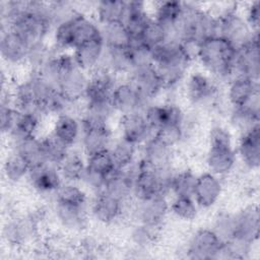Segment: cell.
Returning <instances> with one entry per match:
<instances>
[{
    "instance_id": "17",
    "label": "cell",
    "mask_w": 260,
    "mask_h": 260,
    "mask_svg": "<svg viewBox=\"0 0 260 260\" xmlns=\"http://www.w3.org/2000/svg\"><path fill=\"white\" fill-rule=\"evenodd\" d=\"M112 104L118 116L131 113H143L150 104L147 103L135 86L127 79L122 78L112 92Z\"/></svg>"
},
{
    "instance_id": "38",
    "label": "cell",
    "mask_w": 260,
    "mask_h": 260,
    "mask_svg": "<svg viewBox=\"0 0 260 260\" xmlns=\"http://www.w3.org/2000/svg\"><path fill=\"white\" fill-rule=\"evenodd\" d=\"M152 18L170 28L174 37V25L180 18L184 5L181 1H157L152 3V7L149 8Z\"/></svg>"
},
{
    "instance_id": "25",
    "label": "cell",
    "mask_w": 260,
    "mask_h": 260,
    "mask_svg": "<svg viewBox=\"0 0 260 260\" xmlns=\"http://www.w3.org/2000/svg\"><path fill=\"white\" fill-rule=\"evenodd\" d=\"M82 133V123L76 114H65L53 118L50 134L69 148L79 144Z\"/></svg>"
},
{
    "instance_id": "46",
    "label": "cell",
    "mask_w": 260,
    "mask_h": 260,
    "mask_svg": "<svg viewBox=\"0 0 260 260\" xmlns=\"http://www.w3.org/2000/svg\"><path fill=\"white\" fill-rule=\"evenodd\" d=\"M56 50L51 46L50 42H42L29 46L25 65L28 71H40L42 67L53 57Z\"/></svg>"
},
{
    "instance_id": "33",
    "label": "cell",
    "mask_w": 260,
    "mask_h": 260,
    "mask_svg": "<svg viewBox=\"0 0 260 260\" xmlns=\"http://www.w3.org/2000/svg\"><path fill=\"white\" fill-rule=\"evenodd\" d=\"M45 121L44 118L34 113L18 111L15 125L7 136L9 143L28 137L40 136Z\"/></svg>"
},
{
    "instance_id": "12",
    "label": "cell",
    "mask_w": 260,
    "mask_h": 260,
    "mask_svg": "<svg viewBox=\"0 0 260 260\" xmlns=\"http://www.w3.org/2000/svg\"><path fill=\"white\" fill-rule=\"evenodd\" d=\"M26 183L31 191L51 202L54 195L63 183L58 167L51 164H43L30 168Z\"/></svg>"
},
{
    "instance_id": "13",
    "label": "cell",
    "mask_w": 260,
    "mask_h": 260,
    "mask_svg": "<svg viewBox=\"0 0 260 260\" xmlns=\"http://www.w3.org/2000/svg\"><path fill=\"white\" fill-rule=\"evenodd\" d=\"M139 160L153 170H171L175 168L176 148L153 135L139 146Z\"/></svg>"
},
{
    "instance_id": "1",
    "label": "cell",
    "mask_w": 260,
    "mask_h": 260,
    "mask_svg": "<svg viewBox=\"0 0 260 260\" xmlns=\"http://www.w3.org/2000/svg\"><path fill=\"white\" fill-rule=\"evenodd\" d=\"M151 52L153 65L164 84V94L171 96L182 88L195 60L194 51L177 40H170Z\"/></svg>"
},
{
    "instance_id": "43",
    "label": "cell",
    "mask_w": 260,
    "mask_h": 260,
    "mask_svg": "<svg viewBox=\"0 0 260 260\" xmlns=\"http://www.w3.org/2000/svg\"><path fill=\"white\" fill-rule=\"evenodd\" d=\"M199 210V206L190 196H173L170 201V214L184 222L195 220Z\"/></svg>"
},
{
    "instance_id": "40",
    "label": "cell",
    "mask_w": 260,
    "mask_h": 260,
    "mask_svg": "<svg viewBox=\"0 0 260 260\" xmlns=\"http://www.w3.org/2000/svg\"><path fill=\"white\" fill-rule=\"evenodd\" d=\"M109 150L117 168L128 167L139 158V146L120 135H116Z\"/></svg>"
},
{
    "instance_id": "2",
    "label": "cell",
    "mask_w": 260,
    "mask_h": 260,
    "mask_svg": "<svg viewBox=\"0 0 260 260\" xmlns=\"http://www.w3.org/2000/svg\"><path fill=\"white\" fill-rule=\"evenodd\" d=\"M182 88L192 109L226 117L231 107L224 99L222 84L202 69L190 70Z\"/></svg>"
},
{
    "instance_id": "5",
    "label": "cell",
    "mask_w": 260,
    "mask_h": 260,
    "mask_svg": "<svg viewBox=\"0 0 260 260\" xmlns=\"http://www.w3.org/2000/svg\"><path fill=\"white\" fill-rule=\"evenodd\" d=\"M43 224L31 210L7 215L2 226V239L8 247L26 249L38 244Z\"/></svg>"
},
{
    "instance_id": "16",
    "label": "cell",
    "mask_w": 260,
    "mask_h": 260,
    "mask_svg": "<svg viewBox=\"0 0 260 260\" xmlns=\"http://www.w3.org/2000/svg\"><path fill=\"white\" fill-rule=\"evenodd\" d=\"M226 125L241 135L260 125V93L241 107H231L225 117Z\"/></svg>"
},
{
    "instance_id": "42",
    "label": "cell",
    "mask_w": 260,
    "mask_h": 260,
    "mask_svg": "<svg viewBox=\"0 0 260 260\" xmlns=\"http://www.w3.org/2000/svg\"><path fill=\"white\" fill-rule=\"evenodd\" d=\"M49 118H55L65 114H76L79 116L81 103L68 99L59 89H56L44 105Z\"/></svg>"
},
{
    "instance_id": "21",
    "label": "cell",
    "mask_w": 260,
    "mask_h": 260,
    "mask_svg": "<svg viewBox=\"0 0 260 260\" xmlns=\"http://www.w3.org/2000/svg\"><path fill=\"white\" fill-rule=\"evenodd\" d=\"M117 130V135L122 136L138 146H141L154 135L143 113H131L118 116Z\"/></svg>"
},
{
    "instance_id": "27",
    "label": "cell",
    "mask_w": 260,
    "mask_h": 260,
    "mask_svg": "<svg viewBox=\"0 0 260 260\" xmlns=\"http://www.w3.org/2000/svg\"><path fill=\"white\" fill-rule=\"evenodd\" d=\"M223 95L230 107H241L260 93L259 80L244 76H233L225 84Z\"/></svg>"
},
{
    "instance_id": "26",
    "label": "cell",
    "mask_w": 260,
    "mask_h": 260,
    "mask_svg": "<svg viewBox=\"0 0 260 260\" xmlns=\"http://www.w3.org/2000/svg\"><path fill=\"white\" fill-rule=\"evenodd\" d=\"M29 45L11 29H1L0 54L8 66L25 65Z\"/></svg>"
},
{
    "instance_id": "47",
    "label": "cell",
    "mask_w": 260,
    "mask_h": 260,
    "mask_svg": "<svg viewBox=\"0 0 260 260\" xmlns=\"http://www.w3.org/2000/svg\"><path fill=\"white\" fill-rule=\"evenodd\" d=\"M49 8L53 28L58 24L72 19L78 12H80L79 3L65 0L49 1Z\"/></svg>"
},
{
    "instance_id": "18",
    "label": "cell",
    "mask_w": 260,
    "mask_h": 260,
    "mask_svg": "<svg viewBox=\"0 0 260 260\" xmlns=\"http://www.w3.org/2000/svg\"><path fill=\"white\" fill-rule=\"evenodd\" d=\"M185 111L174 100L169 99L165 102H152L143 111L144 118L150 128L157 131L159 128L169 123L182 124Z\"/></svg>"
},
{
    "instance_id": "41",
    "label": "cell",
    "mask_w": 260,
    "mask_h": 260,
    "mask_svg": "<svg viewBox=\"0 0 260 260\" xmlns=\"http://www.w3.org/2000/svg\"><path fill=\"white\" fill-rule=\"evenodd\" d=\"M197 176L190 168H181L173 171L170 184V194L173 196H193Z\"/></svg>"
},
{
    "instance_id": "39",
    "label": "cell",
    "mask_w": 260,
    "mask_h": 260,
    "mask_svg": "<svg viewBox=\"0 0 260 260\" xmlns=\"http://www.w3.org/2000/svg\"><path fill=\"white\" fill-rule=\"evenodd\" d=\"M30 167L27 161L16 151L11 150L3 160L2 173L9 184H18L26 181Z\"/></svg>"
},
{
    "instance_id": "48",
    "label": "cell",
    "mask_w": 260,
    "mask_h": 260,
    "mask_svg": "<svg viewBox=\"0 0 260 260\" xmlns=\"http://www.w3.org/2000/svg\"><path fill=\"white\" fill-rule=\"evenodd\" d=\"M170 40H175L172 30L155 21L153 18L150 20L141 36V41L150 49H153Z\"/></svg>"
},
{
    "instance_id": "53",
    "label": "cell",
    "mask_w": 260,
    "mask_h": 260,
    "mask_svg": "<svg viewBox=\"0 0 260 260\" xmlns=\"http://www.w3.org/2000/svg\"><path fill=\"white\" fill-rule=\"evenodd\" d=\"M86 167L106 177H108L117 169L110 150H103L87 155Z\"/></svg>"
},
{
    "instance_id": "44",
    "label": "cell",
    "mask_w": 260,
    "mask_h": 260,
    "mask_svg": "<svg viewBox=\"0 0 260 260\" xmlns=\"http://www.w3.org/2000/svg\"><path fill=\"white\" fill-rule=\"evenodd\" d=\"M101 37L106 48H128L131 41L123 22L101 25Z\"/></svg>"
},
{
    "instance_id": "51",
    "label": "cell",
    "mask_w": 260,
    "mask_h": 260,
    "mask_svg": "<svg viewBox=\"0 0 260 260\" xmlns=\"http://www.w3.org/2000/svg\"><path fill=\"white\" fill-rule=\"evenodd\" d=\"M236 137L233 130L223 123H213L207 132V146H235Z\"/></svg>"
},
{
    "instance_id": "28",
    "label": "cell",
    "mask_w": 260,
    "mask_h": 260,
    "mask_svg": "<svg viewBox=\"0 0 260 260\" xmlns=\"http://www.w3.org/2000/svg\"><path fill=\"white\" fill-rule=\"evenodd\" d=\"M152 19L148 4L144 1H125V14L123 24L131 39H141L143 31Z\"/></svg>"
},
{
    "instance_id": "35",
    "label": "cell",
    "mask_w": 260,
    "mask_h": 260,
    "mask_svg": "<svg viewBox=\"0 0 260 260\" xmlns=\"http://www.w3.org/2000/svg\"><path fill=\"white\" fill-rule=\"evenodd\" d=\"M125 14V1L100 0L92 4L91 15L100 25L122 22Z\"/></svg>"
},
{
    "instance_id": "19",
    "label": "cell",
    "mask_w": 260,
    "mask_h": 260,
    "mask_svg": "<svg viewBox=\"0 0 260 260\" xmlns=\"http://www.w3.org/2000/svg\"><path fill=\"white\" fill-rule=\"evenodd\" d=\"M235 150L238 162L245 170L250 172L258 171L260 167V125L238 135Z\"/></svg>"
},
{
    "instance_id": "22",
    "label": "cell",
    "mask_w": 260,
    "mask_h": 260,
    "mask_svg": "<svg viewBox=\"0 0 260 260\" xmlns=\"http://www.w3.org/2000/svg\"><path fill=\"white\" fill-rule=\"evenodd\" d=\"M233 76H244L255 80L260 77L259 37L246 46L236 50L233 64Z\"/></svg>"
},
{
    "instance_id": "14",
    "label": "cell",
    "mask_w": 260,
    "mask_h": 260,
    "mask_svg": "<svg viewBox=\"0 0 260 260\" xmlns=\"http://www.w3.org/2000/svg\"><path fill=\"white\" fill-rule=\"evenodd\" d=\"M81 123L82 133L78 148L85 154V156L110 149L116 137L112 124Z\"/></svg>"
},
{
    "instance_id": "37",
    "label": "cell",
    "mask_w": 260,
    "mask_h": 260,
    "mask_svg": "<svg viewBox=\"0 0 260 260\" xmlns=\"http://www.w3.org/2000/svg\"><path fill=\"white\" fill-rule=\"evenodd\" d=\"M102 66L121 78H126L133 68L128 48H106Z\"/></svg>"
},
{
    "instance_id": "31",
    "label": "cell",
    "mask_w": 260,
    "mask_h": 260,
    "mask_svg": "<svg viewBox=\"0 0 260 260\" xmlns=\"http://www.w3.org/2000/svg\"><path fill=\"white\" fill-rule=\"evenodd\" d=\"M69 23L73 50L84 43L102 39L101 25L91 14L78 12L72 19L69 20Z\"/></svg>"
},
{
    "instance_id": "24",
    "label": "cell",
    "mask_w": 260,
    "mask_h": 260,
    "mask_svg": "<svg viewBox=\"0 0 260 260\" xmlns=\"http://www.w3.org/2000/svg\"><path fill=\"white\" fill-rule=\"evenodd\" d=\"M235 236L251 244H256L260 232V215L258 205L249 203L235 212Z\"/></svg>"
},
{
    "instance_id": "11",
    "label": "cell",
    "mask_w": 260,
    "mask_h": 260,
    "mask_svg": "<svg viewBox=\"0 0 260 260\" xmlns=\"http://www.w3.org/2000/svg\"><path fill=\"white\" fill-rule=\"evenodd\" d=\"M223 242L211 228L194 231L184 248V257L192 260L218 259Z\"/></svg>"
},
{
    "instance_id": "29",
    "label": "cell",
    "mask_w": 260,
    "mask_h": 260,
    "mask_svg": "<svg viewBox=\"0 0 260 260\" xmlns=\"http://www.w3.org/2000/svg\"><path fill=\"white\" fill-rule=\"evenodd\" d=\"M117 116L111 98L84 100L81 103L79 117L83 123L112 124Z\"/></svg>"
},
{
    "instance_id": "54",
    "label": "cell",
    "mask_w": 260,
    "mask_h": 260,
    "mask_svg": "<svg viewBox=\"0 0 260 260\" xmlns=\"http://www.w3.org/2000/svg\"><path fill=\"white\" fill-rule=\"evenodd\" d=\"M154 135L159 138L166 144L176 148L183 144L185 141L184 131L182 129V124L169 123L155 131Z\"/></svg>"
},
{
    "instance_id": "36",
    "label": "cell",
    "mask_w": 260,
    "mask_h": 260,
    "mask_svg": "<svg viewBox=\"0 0 260 260\" xmlns=\"http://www.w3.org/2000/svg\"><path fill=\"white\" fill-rule=\"evenodd\" d=\"M10 149L19 153L30 168L47 164L44 155L42 135L12 142L10 143Z\"/></svg>"
},
{
    "instance_id": "6",
    "label": "cell",
    "mask_w": 260,
    "mask_h": 260,
    "mask_svg": "<svg viewBox=\"0 0 260 260\" xmlns=\"http://www.w3.org/2000/svg\"><path fill=\"white\" fill-rule=\"evenodd\" d=\"M174 170L175 168L171 170H153L139 160V170L133 186V199L139 200L155 196L169 197L171 195V177Z\"/></svg>"
},
{
    "instance_id": "7",
    "label": "cell",
    "mask_w": 260,
    "mask_h": 260,
    "mask_svg": "<svg viewBox=\"0 0 260 260\" xmlns=\"http://www.w3.org/2000/svg\"><path fill=\"white\" fill-rule=\"evenodd\" d=\"M215 17L217 20L216 36L229 42L236 50L246 46L253 39L259 37V32L252 30L247 23L240 6Z\"/></svg>"
},
{
    "instance_id": "34",
    "label": "cell",
    "mask_w": 260,
    "mask_h": 260,
    "mask_svg": "<svg viewBox=\"0 0 260 260\" xmlns=\"http://www.w3.org/2000/svg\"><path fill=\"white\" fill-rule=\"evenodd\" d=\"M86 169V156L78 148H70L64 159L58 166L63 182L79 183Z\"/></svg>"
},
{
    "instance_id": "9",
    "label": "cell",
    "mask_w": 260,
    "mask_h": 260,
    "mask_svg": "<svg viewBox=\"0 0 260 260\" xmlns=\"http://www.w3.org/2000/svg\"><path fill=\"white\" fill-rule=\"evenodd\" d=\"M52 209V217L58 226L65 233L83 234L90 222L89 204H75L59 200L49 202Z\"/></svg>"
},
{
    "instance_id": "23",
    "label": "cell",
    "mask_w": 260,
    "mask_h": 260,
    "mask_svg": "<svg viewBox=\"0 0 260 260\" xmlns=\"http://www.w3.org/2000/svg\"><path fill=\"white\" fill-rule=\"evenodd\" d=\"M204 160L206 171L219 178L234 173L239 164L235 146H208Z\"/></svg>"
},
{
    "instance_id": "55",
    "label": "cell",
    "mask_w": 260,
    "mask_h": 260,
    "mask_svg": "<svg viewBox=\"0 0 260 260\" xmlns=\"http://www.w3.org/2000/svg\"><path fill=\"white\" fill-rule=\"evenodd\" d=\"M106 181H107L106 176L101 175L86 167L79 181V184L89 193L90 196H92L104 191L106 186Z\"/></svg>"
},
{
    "instance_id": "10",
    "label": "cell",
    "mask_w": 260,
    "mask_h": 260,
    "mask_svg": "<svg viewBox=\"0 0 260 260\" xmlns=\"http://www.w3.org/2000/svg\"><path fill=\"white\" fill-rule=\"evenodd\" d=\"M129 203L103 191L90 196V218L101 225H113L129 213Z\"/></svg>"
},
{
    "instance_id": "49",
    "label": "cell",
    "mask_w": 260,
    "mask_h": 260,
    "mask_svg": "<svg viewBox=\"0 0 260 260\" xmlns=\"http://www.w3.org/2000/svg\"><path fill=\"white\" fill-rule=\"evenodd\" d=\"M253 247L254 244L233 237L232 239L223 242L218 259H248L251 257Z\"/></svg>"
},
{
    "instance_id": "8",
    "label": "cell",
    "mask_w": 260,
    "mask_h": 260,
    "mask_svg": "<svg viewBox=\"0 0 260 260\" xmlns=\"http://www.w3.org/2000/svg\"><path fill=\"white\" fill-rule=\"evenodd\" d=\"M129 208L132 222H138L160 231L170 215V200L166 196L133 199Z\"/></svg>"
},
{
    "instance_id": "3",
    "label": "cell",
    "mask_w": 260,
    "mask_h": 260,
    "mask_svg": "<svg viewBox=\"0 0 260 260\" xmlns=\"http://www.w3.org/2000/svg\"><path fill=\"white\" fill-rule=\"evenodd\" d=\"M183 12L174 25V39L193 51L203 41L215 37L217 20L214 14L200 2H183Z\"/></svg>"
},
{
    "instance_id": "45",
    "label": "cell",
    "mask_w": 260,
    "mask_h": 260,
    "mask_svg": "<svg viewBox=\"0 0 260 260\" xmlns=\"http://www.w3.org/2000/svg\"><path fill=\"white\" fill-rule=\"evenodd\" d=\"M158 233L159 231L155 229L138 222H132L129 229L128 239L132 248L147 251L156 242Z\"/></svg>"
},
{
    "instance_id": "30",
    "label": "cell",
    "mask_w": 260,
    "mask_h": 260,
    "mask_svg": "<svg viewBox=\"0 0 260 260\" xmlns=\"http://www.w3.org/2000/svg\"><path fill=\"white\" fill-rule=\"evenodd\" d=\"M88 83L89 73L75 66L63 74L58 89L71 101L82 103Z\"/></svg>"
},
{
    "instance_id": "50",
    "label": "cell",
    "mask_w": 260,
    "mask_h": 260,
    "mask_svg": "<svg viewBox=\"0 0 260 260\" xmlns=\"http://www.w3.org/2000/svg\"><path fill=\"white\" fill-rule=\"evenodd\" d=\"M42 141L46 162L58 167L70 148L58 141L50 133L47 135H42Z\"/></svg>"
},
{
    "instance_id": "15",
    "label": "cell",
    "mask_w": 260,
    "mask_h": 260,
    "mask_svg": "<svg viewBox=\"0 0 260 260\" xmlns=\"http://www.w3.org/2000/svg\"><path fill=\"white\" fill-rule=\"evenodd\" d=\"M126 78L147 103L155 102L164 94V84L153 64L134 67Z\"/></svg>"
},
{
    "instance_id": "4",
    "label": "cell",
    "mask_w": 260,
    "mask_h": 260,
    "mask_svg": "<svg viewBox=\"0 0 260 260\" xmlns=\"http://www.w3.org/2000/svg\"><path fill=\"white\" fill-rule=\"evenodd\" d=\"M235 55L236 49L218 36L203 41L194 50L199 68L222 85L233 77Z\"/></svg>"
},
{
    "instance_id": "32",
    "label": "cell",
    "mask_w": 260,
    "mask_h": 260,
    "mask_svg": "<svg viewBox=\"0 0 260 260\" xmlns=\"http://www.w3.org/2000/svg\"><path fill=\"white\" fill-rule=\"evenodd\" d=\"M106 47L103 40H94L76 47L73 51V57L76 65L82 70L90 73L102 66Z\"/></svg>"
},
{
    "instance_id": "56",
    "label": "cell",
    "mask_w": 260,
    "mask_h": 260,
    "mask_svg": "<svg viewBox=\"0 0 260 260\" xmlns=\"http://www.w3.org/2000/svg\"><path fill=\"white\" fill-rule=\"evenodd\" d=\"M241 12L252 30L259 32L260 24V2L258 0L245 3Z\"/></svg>"
},
{
    "instance_id": "20",
    "label": "cell",
    "mask_w": 260,
    "mask_h": 260,
    "mask_svg": "<svg viewBox=\"0 0 260 260\" xmlns=\"http://www.w3.org/2000/svg\"><path fill=\"white\" fill-rule=\"evenodd\" d=\"M222 194V178L207 171L198 174L192 197L200 209H210L214 207L219 202Z\"/></svg>"
},
{
    "instance_id": "52",
    "label": "cell",
    "mask_w": 260,
    "mask_h": 260,
    "mask_svg": "<svg viewBox=\"0 0 260 260\" xmlns=\"http://www.w3.org/2000/svg\"><path fill=\"white\" fill-rule=\"evenodd\" d=\"M211 229L222 242L232 239L235 236L236 230L235 212H229L226 210L219 211L213 218Z\"/></svg>"
}]
</instances>
